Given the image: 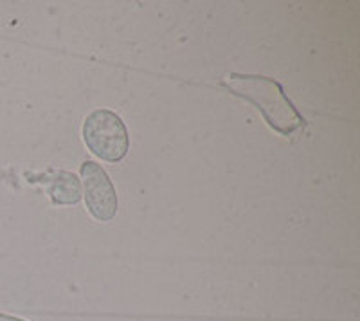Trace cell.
Masks as SVG:
<instances>
[{
  "instance_id": "obj_1",
  "label": "cell",
  "mask_w": 360,
  "mask_h": 321,
  "mask_svg": "<svg viewBox=\"0 0 360 321\" xmlns=\"http://www.w3.org/2000/svg\"><path fill=\"white\" fill-rule=\"evenodd\" d=\"M233 96L245 99L258 108L263 120L274 132L288 137L304 128V118L299 114L281 83L259 75H238L231 73L220 82Z\"/></svg>"
},
{
  "instance_id": "obj_2",
  "label": "cell",
  "mask_w": 360,
  "mask_h": 321,
  "mask_svg": "<svg viewBox=\"0 0 360 321\" xmlns=\"http://www.w3.org/2000/svg\"><path fill=\"white\" fill-rule=\"evenodd\" d=\"M83 141L96 157L108 163H119L130 149L128 128L121 115L108 108L90 112L83 121Z\"/></svg>"
},
{
  "instance_id": "obj_3",
  "label": "cell",
  "mask_w": 360,
  "mask_h": 321,
  "mask_svg": "<svg viewBox=\"0 0 360 321\" xmlns=\"http://www.w3.org/2000/svg\"><path fill=\"white\" fill-rule=\"evenodd\" d=\"M82 179L89 213L99 222L112 220L117 213V194L108 173L94 160H85L82 165Z\"/></svg>"
},
{
  "instance_id": "obj_4",
  "label": "cell",
  "mask_w": 360,
  "mask_h": 321,
  "mask_svg": "<svg viewBox=\"0 0 360 321\" xmlns=\"http://www.w3.org/2000/svg\"><path fill=\"white\" fill-rule=\"evenodd\" d=\"M33 181L47 189V194H49L51 202H53L54 206L76 204L82 199L79 179L70 172L47 170L45 173H38V179H33Z\"/></svg>"
},
{
  "instance_id": "obj_5",
  "label": "cell",
  "mask_w": 360,
  "mask_h": 321,
  "mask_svg": "<svg viewBox=\"0 0 360 321\" xmlns=\"http://www.w3.org/2000/svg\"><path fill=\"white\" fill-rule=\"evenodd\" d=\"M0 321H25V320H20V317H17V316H9V314L0 313Z\"/></svg>"
}]
</instances>
